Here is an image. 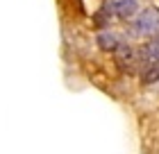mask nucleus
I'll return each mask as SVG.
<instances>
[{
  "label": "nucleus",
  "mask_w": 159,
  "mask_h": 154,
  "mask_svg": "<svg viewBox=\"0 0 159 154\" xmlns=\"http://www.w3.org/2000/svg\"><path fill=\"white\" fill-rule=\"evenodd\" d=\"M111 16H114V14H111V7H109V2H107V5H102V9L96 14V23H98V25H105Z\"/></svg>",
  "instance_id": "423d86ee"
},
{
  "label": "nucleus",
  "mask_w": 159,
  "mask_h": 154,
  "mask_svg": "<svg viewBox=\"0 0 159 154\" xmlns=\"http://www.w3.org/2000/svg\"><path fill=\"white\" fill-rule=\"evenodd\" d=\"M96 43H98V48L102 50V52H116L118 46H120V39L114 32H100L96 36Z\"/></svg>",
  "instance_id": "39448f33"
},
{
  "label": "nucleus",
  "mask_w": 159,
  "mask_h": 154,
  "mask_svg": "<svg viewBox=\"0 0 159 154\" xmlns=\"http://www.w3.org/2000/svg\"><path fill=\"white\" fill-rule=\"evenodd\" d=\"M132 34L141 39L159 34V9L157 7H146L141 14H136V20H132Z\"/></svg>",
  "instance_id": "f257e3e1"
},
{
  "label": "nucleus",
  "mask_w": 159,
  "mask_h": 154,
  "mask_svg": "<svg viewBox=\"0 0 159 154\" xmlns=\"http://www.w3.org/2000/svg\"><path fill=\"white\" fill-rule=\"evenodd\" d=\"M159 66V34L150 39L139 48V75L146 73L148 68Z\"/></svg>",
  "instance_id": "7ed1b4c3"
},
{
  "label": "nucleus",
  "mask_w": 159,
  "mask_h": 154,
  "mask_svg": "<svg viewBox=\"0 0 159 154\" xmlns=\"http://www.w3.org/2000/svg\"><path fill=\"white\" fill-rule=\"evenodd\" d=\"M111 14L120 20H129L132 16L139 14V2L136 0H109Z\"/></svg>",
  "instance_id": "20e7f679"
},
{
  "label": "nucleus",
  "mask_w": 159,
  "mask_h": 154,
  "mask_svg": "<svg viewBox=\"0 0 159 154\" xmlns=\"http://www.w3.org/2000/svg\"><path fill=\"white\" fill-rule=\"evenodd\" d=\"M114 61L123 75H134L139 73V50L132 48L129 43H120L118 50L114 52Z\"/></svg>",
  "instance_id": "f03ea898"
}]
</instances>
